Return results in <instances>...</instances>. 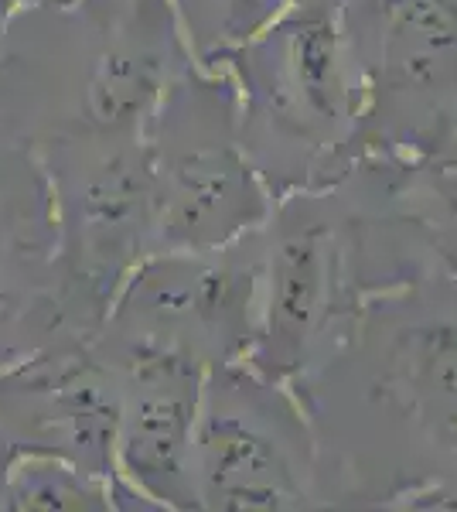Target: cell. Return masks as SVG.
I'll return each instance as SVG.
<instances>
[{
	"label": "cell",
	"instance_id": "1",
	"mask_svg": "<svg viewBox=\"0 0 457 512\" xmlns=\"http://www.w3.org/2000/svg\"><path fill=\"white\" fill-rule=\"evenodd\" d=\"M205 373L188 352L144 355L116 414L113 468L127 489L161 509H198L195 427Z\"/></svg>",
	"mask_w": 457,
	"mask_h": 512
},
{
	"label": "cell",
	"instance_id": "2",
	"mask_svg": "<svg viewBox=\"0 0 457 512\" xmlns=\"http://www.w3.org/2000/svg\"><path fill=\"white\" fill-rule=\"evenodd\" d=\"M212 393L205 379L195 427V489L205 509L280 512L304 506V482L294 451L273 410L246 400L243 386Z\"/></svg>",
	"mask_w": 457,
	"mask_h": 512
},
{
	"label": "cell",
	"instance_id": "3",
	"mask_svg": "<svg viewBox=\"0 0 457 512\" xmlns=\"http://www.w3.org/2000/svg\"><path fill=\"white\" fill-rule=\"evenodd\" d=\"M342 0H294L249 45L273 110L301 130H335L352 110Z\"/></svg>",
	"mask_w": 457,
	"mask_h": 512
},
{
	"label": "cell",
	"instance_id": "4",
	"mask_svg": "<svg viewBox=\"0 0 457 512\" xmlns=\"http://www.w3.org/2000/svg\"><path fill=\"white\" fill-rule=\"evenodd\" d=\"M267 219L260 178L236 147H198L164 178L157 229L168 250L215 253Z\"/></svg>",
	"mask_w": 457,
	"mask_h": 512
},
{
	"label": "cell",
	"instance_id": "5",
	"mask_svg": "<svg viewBox=\"0 0 457 512\" xmlns=\"http://www.w3.org/2000/svg\"><path fill=\"white\" fill-rule=\"evenodd\" d=\"M324 297H328V256L321 229L284 236L270 256L256 338L246 355L263 383L273 386L297 373L307 342L321 321Z\"/></svg>",
	"mask_w": 457,
	"mask_h": 512
},
{
	"label": "cell",
	"instance_id": "6",
	"mask_svg": "<svg viewBox=\"0 0 457 512\" xmlns=\"http://www.w3.org/2000/svg\"><path fill=\"white\" fill-rule=\"evenodd\" d=\"M382 76L403 93L457 82V0H376Z\"/></svg>",
	"mask_w": 457,
	"mask_h": 512
},
{
	"label": "cell",
	"instance_id": "7",
	"mask_svg": "<svg viewBox=\"0 0 457 512\" xmlns=\"http://www.w3.org/2000/svg\"><path fill=\"white\" fill-rule=\"evenodd\" d=\"M396 376L413 420L434 444L457 451V325H420L403 332Z\"/></svg>",
	"mask_w": 457,
	"mask_h": 512
},
{
	"label": "cell",
	"instance_id": "8",
	"mask_svg": "<svg viewBox=\"0 0 457 512\" xmlns=\"http://www.w3.org/2000/svg\"><path fill=\"white\" fill-rule=\"evenodd\" d=\"M18 499L31 509H113V492L86 468L65 461H38L24 468Z\"/></svg>",
	"mask_w": 457,
	"mask_h": 512
},
{
	"label": "cell",
	"instance_id": "9",
	"mask_svg": "<svg viewBox=\"0 0 457 512\" xmlns=\"http://www.w3.org/2000/svg\"><path fill=\"white\" fill-rule=\"evenodd\" d=\"M294 0H226V35L239 45H249L267 31Z\"/></svg>",
	"mask_w": 457,
	"mask_h": 512
},
{
	"label": "cell",
	"instance_id": "10",
	"mask_svg": "<svg viewBox=\"0 0 457 512\" xmlns=\"http://www.w3.org/2000/svg\"><path fill=\"white\" fill-rule=\"evenodd\" d=\"M0 4H7V0H0Z\"/></svg>",
	"mask_w": 457,
	"mask_h": 512
}]
</instances>
